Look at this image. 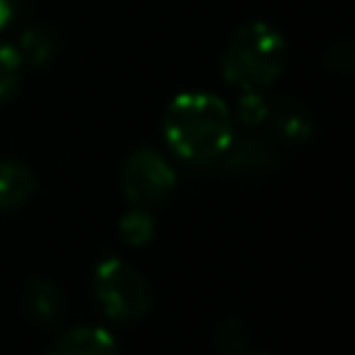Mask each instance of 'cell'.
Segmentation results:
<instances>
[{
	"instance_id": "1",
	"label": "cell",
	"mask_w": 355,
	"mask_h": 355,
	"mask_svg": "<svg viewBox=\"0 0 355 355\" xmlns=\"http://www.w3.org/2000/svg\"><path fill=\"white\" fill-rule=\"evenodd\" d=\"M164 139L183 161H214L233 141L227 105L205 92L178 94L164 111Z\"/></svg>"
},
{
	"instance_id": "14",
	"label": "cell",
	"mask_w": 355,
	"mask_h": 355,
	"mask_svg": "<svg viewBox=\"0 0 355 355\" xmlns=\"http://www.w3.org/2000/svg\"><path fill=\"white\" fill-rule=\"evenodd\" d=\"M269 116V103L263 100L261 92H244L239 100V119L244 125H261Z\"/></svg>"
},
{
	"instance_id": "11",
	"label": "cell",
	"mask_w": 355,
	"mask_h": 355,
	"mask_svg": "<svg viewBox=\"0 0 355 355\" xmlns=\"http://www.w3.org/2000/svg\"><path fill=\"white\" fill-rule=\"evenodd\" d=\"M19 78H22V58L17 47L0 42V103L14 97V92L19 89Z\"/></svg>"
},
{
	"instance_id": "2",
	"label": "cell",
	"mask_w": 355,
	"mask_h": 355,
	"mask_svg": "<svg viewBox=\"0 0 355 355\" xmlns=\"http://www.w3.org/2000/svg\"><path fill=\"white\" fill-rule=\"evenodd\" d=\"M286 67V39L269 22L236 28L222 53V78L241 92L272 86Z\"/></svg>"
},
{
	"instance_id": "5",
	"label": "cell",
	"mask_w": 355,
	"mask_h": 355,
	"mask_svg": "<svg viewBox=\"0 0 355 355\" xmlns=\"http://www.w3.org/2000/svg\"><path fill=\"white\" fill-rule=\"evenodd\" d=\"M22 308L25 316L39 324V327H53L61 319V308H64V297L58 291V286L53 280L44 277H31L22 294Z\"/></svg>"
},
{
	"instance_id": "10",
	"label": "cell",
	"mask_w": 355,
	"mask_h": 355,
	"mask_svg": "<svg viewBox=\"0 0 355 355\" xmlns=\"http://www.w3.org/2000/svg\"><path fill=\"white\" fill-rule=\"evenodd\" d=\"M266 119H272L275 130L280 136H286V139H308L311 130H313L308 111L302 105L291 103V100L288 103H280L277 108H269V116Z\"/></svg>"
},
{
	"instance_id": "3",
	"label": "cell",
	"mask_w": 355,
	"mask_h": 355,
	"mask_svg": "<svg viewBox=\"0 0 355 355\" xmlns=\"http://www.w3.org/2000/svg\"><path fill=\"white\" fill-rule=\"evenodd\" d=\"M92 286L100 308L114 322H136L150 308V291L144 277L119 258L100 261L94 269Z\"/></svg>"
},
{
	"instance_id": "13",
	"label": "cell",
	"mask_w": 355,
	"mask_h": 355,
	"mask_svg": "<svg viewBox=\"0 0 355 355\" xmlns=\"http://www.w3.org/2000/svg\"><path fill=\"white\" fill-rule=\"evenodd\" d=\"M216 347L230 352V355H244L247 349V338H244V327L239 319H227L219 324L216 330Z\"/></svg>"
},
{
	"instance_id": "15",
	"label": "cell",
	"mask_w": 355,
	"mask_h": 355,
	"mask_svg": "<svg viewBox=\"0 0 355 355\" xmlns=\"http://www.w3.org/2000/svg\"><path fill=\"white\" fill-rule=\"evenodd\" d=\"M17 11H19V0H0V31L11 25Z\"/></svg>"
},
{
	"instance_id": "16",
	"label": "cell",
	"mask_w": 355,
	"mask_h": 355,
	"mask_svg": "<svg viewBox=\"0 0 355 355\" xmlns=\"http://www.w3.org/2000/svg\"><path fill=\"white\" fill-rule=\"evenodd\" d=\"M255 355H261V352H255Z\"/></svg>"
},
{
	"instance_id": "12",
	"label": "cell",
	"mask_w": 355,
	"mask_h": 355,
	"mask_svg": "<svg viewBox=\"0 0 355 355\" xmlns=\"http://www.w3.org/2000/svg\"><path fill=\"white\" fill-rule=\"evenodd\" d=\"M119 233L128 244H147L155 233V225H153V216L147 214V208H139L133 205L122 219H119Z\"/></svg>"
},
{
	"instance_id": "9",
	"label": "cell",
	"mask_w": 355,
	"mask_h": 355,
	"mask_svg": "<svg viewBox=\"0 0 355 355\" xmlns=\"http://www.w3.org/2000/svg\"><path fill=\"white\" fill-rule=\"evenodd\" d=\"M222 155L227 158L225 164L233 172H261V169H269L275 164L272 150L263 141H258V139H244L239 144L230 141V147Z\"/></svg>"
},
{
	"instance_id": "7",
	"label": "cell",
	"mask_w": 355,
	"mask_h": 355,
	"mask_svg": "<svg viewBox=\"0 0 355 355\" xmlns=\"http://www.w3.org/2000/svg\"><path fill=\"white\" fill-rule=\"evenodd\" d=\"M36 191V178L22 161H0V211H14L31 200Z\"/></svg>"
},
{
	"instance_id": "6",
	"label": "cell",
	"mask_w": 355,
	"mask_h": 355,
	"mask_svg": "<svg viewBox=\"0 0 355 355\" xmlns=\"http://www.w3.org/2000/svg\"><path fill=\"white\" fill-rule=\"evenodd\" d=\"M47 355H116V341L103 327H72L50 347Z\"/></svg>"
},
{
	"instance_id": "4",
	"label": "cell",
	"mask_w": 355,
	"mask_h": 355,
	"mask_svg": "<svg viewBox=\"0 0 355 355\" xmlns=\"http://www.w3.org/2000/svg\"><path fill=\"white\" fill-rule=\"evenodd\" d=\"M178 186L172 164L153 147H136L122 166V191L130 205L153 208L161 205Z\"/></svg>"
},
{
	"instance_id": "8",
	"label": "cell",
	"mask_w": 355,
	"mask_h": 355,
	"mask_svg": "<svg viewBox=\"0 0 355 355\" xmlns=\"http://www.w3.org/2000/svg\"><path fill=\"white\" fill-rule=\"evenodd\" d=\"M14 47H17L19 58H22V64L39 67V64H47L55 55L58 42H55V33L50 28H44V25H28V28H22V33H19V39H17Z\"/></svg>"
}]
</instances>
